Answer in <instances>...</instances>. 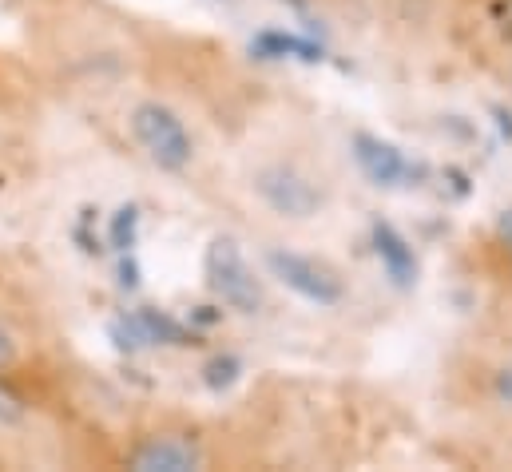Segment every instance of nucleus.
I'll return each mask as SVG.
<instances>
[{"label": "nucleus", "instance_id": "f257e3e1", "mask_svg": "<svg viewBox=\"0 0 512 472\" xmlns=\"http://www.w3.org/2000/svg\"><path fill=\"white\" fill-rule=\"evenodd\" d=\"M131 135L147 151V159L163 171H183L195 155V143H191V131L183 127V119L155 100H143L131 108Z\"/></svg>", "mask_w": 512, "mask_h": 472}, {"label": "nucleus", "instance_id": "f03ea898", "mask_svg": "<svg viewBox=\"0 0 512 472\" xmlns=\"http://www.w3.org/2000/svg\"><path fill=\"white\" fill-rule=\"evenodd\" d=\"M207 286L223 298V306L239 314H258L262 310V286H258L251 262L243 258L235 238H215L207 246Z\"/></svg>", "mask_w": 512, "mask_h": 472}, {"label": "nucleus", "instance_id": "7ed1b4c3", "mask_svg": "<svg viewBox=\"0 0 512 472\" xmlns=\"http://www.w3.org/2000/svg\"><path fill=\"white\" fill-rule=\"evenodd\" d=\"M266 266L286 290H294L298 298H306L314 306H338L342 302V278L330 266H322L318 258L274 246V250H266Z\"/></svg>", "mask_w": 512, "mask_h": 472}, {"label": "nucleus", "instance_id": "20e7f679", "mask_svg": "<svg viewBox=\"0 0 512 472\" xmlns=\"http://www.w3.org/2000/svg\"><path fill=\"white\" fill-rule=\"evenodd\" d=\"M255 191H258V199H262L274 215H282V219H310V215H318L322 203H326L322 191H318L302 171L282 167V163L258 171Z\"/></svg>", "mask_w": 512, "mask_h": 472}, {"label": "nucleus", "instance_id": "39448f33", "mask_svg": "<svg viewBox=\"0 0 512 472\" xmlns=\"http://www.w3.org/2000/svg\"><path fill=\"white\" fill-rule=\"evenodd\" d=\"M199 465H203V449L183 433L143 437L128 453V469L135 472H195Z\"/></svg>", "mask_w": 512, "mask_h": 472}, {"label": "nucleus", "instance_id": "423d86ee", "mask_svg": "<svg viewBox=\"0 0 512 472\" xmlns=\"http://www.w3.org/2000/svg\"><path fill=\"white\" fill-rule=\"evenodd\" d=\"M354 159H358V167L370 175V183H378V187H401V183H409L417 171L409 167V159L389 143V139H378V135H370V131H358L354 135Z\"/></svg>", "mask_w": 512, "mask_h": 472}, {"label": "nucleus", "instance_id": "0eeeda50", "mask_svg": "<svg viewBox=\"0 0 512 472\" xmlns=\"http://www.w3.org/2000/svg\"><path fill=\"white\" fill-rule=\"evenodd\" d=\"M374 250L382 258L385 274L393 278V286L409 290L417 282V258H413V246L397 235L389 223H374Z\"/></svg>", "mask_w": 512, "mask_h": 472}, {"label": "nucleus", "instance_id": "6e6552de", "mask_svg": "<svg viewBox=\"0 0 512 472\" xmlns=\"http://www.w3.org/2000/svg\"><path fill=\"white\" fill-rule=\"evenodd\" d=\"M251 52L262 60H282V56H294V60H322V48L314 40H302V36H290V32H258L251 40Z\"/></svg>", "mask_w": 512, "mask_h": 472}, {"label": "nucleus", "instance_id": "1a4fd4ad", "mask_svg": "<svg viewBox=\"0 0 512 472\" xmlns=\"http://www.w3.org/2000/svg\"><path fill=\"white\" fill-rule=\"evenodd\" d=\"M135 318L147 334V346H195V334H187V326H179L171 314H163L155 306H139Z\"/></svg>", "mask_w": 512, "mask_h": 472}, {"label": "nucleus", "instance_id": "9d476101", "mask_svg": "<svg viewBox=\"0 0 512 472\" xmlns=\"http://www.w3.org/2000/svg\"><path fill=\"white\" fill-rule=\"evenodd\" d=\"M239 373H243V361H239V357L219 354L203 365V385H207L211 393H223V389H231V385L239 381Z\"/></svg>", "mask_w": 512, "mask_h": 472}, {"label": "nucleus", "instance_id": "9b49d317", "mask_svg": "<svg viewBox=\"0 0 512 472\" xmlns=\"http://www.w3.org/2000/svg\"><path fill=\"white\" fill-rule=\"evenodd\" d=\"M135 235H139V207H135V203H128V207H120V211L112 215L108 242H112V250L128 254L131 246H135Z\"/></svg>", "mask_w": 512, "mask_h": 472}, {"label": "nucleus", "instance_id": "f8f14e48", "mask_svg": "<svg viewBox=\"0 0 512 472\" xmlns=\"http://www.w3.org/2000/svg\"><path fill=\"white\" fill-rule=\"evenodd\" d=\"M108 334H112L116 350H124V354H139V350H147V334H143V326H139V318H135V314L116 318V322L108 326Z\"/></svg>", "mask_w": 512, "mask_h": 472}, {"label": "nucleus", "instance_id": "ddd939ff", "mask_svg": "<svg viewBox=\"0 0 512 472\" xmlns=\"http://www.w3.org/2000/svg\"><path fill=\"white\" fill-rule=\"evenodd\" d=\"M20 421H24V401L8 385H0V425H20Z\"/></svg>", "mask_w": 512, "mask_h": 472}, {"label": "nucleus", "instance_id": "4468645a", "mask_svg": "<svg viewBox=\"0 0 512 472\" xmlns=\"http://www.w3.org/2000/svg\"><path fill=\"white\" fill-rule=\"evenodd\" d=\"M120 286H124V290H135V286H139V266H135L131 258L120 262Z\"/></svg>", "mask_w": 512, "mask_h": 472}, {"label": "nucleus", "instance_id": "2eb2a0df", "mask_svg": "<svg viewBox=\"0 0 512 472\" xmlns=\"http://www.w3.org/2000/svg\"><path fill=\"white\" fill-rule=\"evenodd\" d=\"M497 397H501L505 405H512V365H505V369L497 373Z\"/></svg>", "mask_w": 512, "mask_h": 472}, {"label": "nucleus", "instance_id": "dca6fc26", "mask_svg": "<svg viewBox=\"0 0 512 472\" xmlns=\"http://www.w3.org/2000/svg\"><path fill=\"white\" fill-rule=\"evenodd\" d=\"M12 357H16V342H12V334L0 326V369L12 365Z\"/></svg>", "mask_w": 512, "mask_h": 472}, {"label": "nucleus", "instance_id": "f3484780", "mask_svg": "<svg viewBox=\"0 0 512 472\" xmlns=\"http://www.w3.org/2000/svg\"><path fill=\"white\" fill-rule=\"evenodd\" d=\"M497 231H501V238H505V242L512 246V207H505V211H501V219H497Z\"/></svg>", "mask_w": 512, "mask_h": 472}, {"label": "nucleus", "instance_id": "a211bd4d", "mask_svg": "<svg viewBox=\"0 0 512 472\" xmlns=\"http://www.w3.org/2000/svg\"><path fill=\"white\" fill-rule=\"evenodd\" d=\"M497 119H501V131L512 135V112H501V108H497Z\"/></svg>", "mask_w": 512, "mask_h": 472}]
</instances>
